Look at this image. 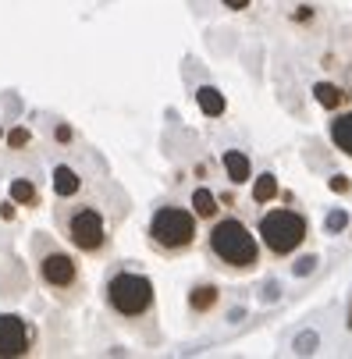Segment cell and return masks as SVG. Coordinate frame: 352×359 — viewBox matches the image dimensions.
Returning <instances> with one entry per match:
<instances>
[{
	"mask_svg": "<svg viewBox=\"0 0 352 359\" xmlns=\"http://www.w3.org/2000/svg\"><path fill=\"white\" fill-rule=\"evenodd\" d=\"M210 249L217 260H224L228 267H253L257 264V238L249 235V228L235 217L217 221L210 231Z\"/></svg>",
	"mask_w": 352,
	"mask_h": 359,
	"instance_id": "6da1fadb",
	"label": "cell"
},
{
	"mask_svg": "<svg viewBox=\"0 0 352 359\" xmlns=\"http://www.w3.org/2000/svg\"><path fill=\"white\" fill-rule=\"evenodd\" d=\"M107 302L111 310H118L121 317H142L154 306V285L142 274H114L107 285Z\"/></svg>",
	"mask_w": 352,
	"mask_h": 359,
	"instance_id": "7a4b0ae2",
	"label": "cell"
},
{
	"mask_svg": "<svg viewBox=\"0 0 352 359\" xmlns=\"http://www.w3.org/2000/svg\"><path fill=\"white\" fill-rule=\"evenodd\" d=\"M260 238H264V245H267L271 252L288 256V252H295L299 245H303V238H306V221L299 217V214H292V210L264 214V221H260Z\"/></svg>",
	"mask_w": 352,
	"mask_h": 359,
	"instance_id": "3957f363",
	"label": "cell"
},
{
	"mask_svg": "<svg viewBox=\"0 0 352 359\" xmlns=\"http://www.w3.org/2000/svg\"><path fill=\"white\" fill-rule=\"evenodd\" d=\"M149 235L161 249H185L196 238V217L189 210L178 207H164L154 214V224H149Z\"/></svg>",
	"mask_w": 352,
	"mask_h": 359,
	"instance_id": "277c9868",
	"label": "cell"
},
{
	"mask_svg": "<svg viewBox=\"0 0 352 359\" xmlns=\"http://www.w3.org/2000/svg\"><path fill=\"white\" fill-rule=\"evenodd\" d=\"M68 238H72L82 252H96L100 245H104V238H107L104 217H100L96 210H79V214H72V221H68Z\"/></svg>",
	"mask_w": 352,
	"mask_h": 359,
	"instance_id": "5b68a950",
	"label": "cell"
},
{
	"mask_svg": "<svg viewBox=\"0 0 352 359\" xmlns=\"http://www.w3.org/2000/svg\"><path fill=\"white\" fill-rule=\"evenodd\" d=\"M39 274H43V281L50 288H72L75 278H79V267H75L72 256H65V252H46L43 264H39Z\"/></svg>",
	"mask_w": 352,
	"mask_h": 359,
	"instance_id": "8992f818",
	"label": "cell"
},
{
	"mask_svg": "<svg viewBox=\"0 0 352 359\" xmlns=\"http://www.w3.org/2000/svg\"><path fill=\"white\" fill-rule=\"evenodd\" d=\"M29 352V327L15 313H0V355H25Z\"/></svg>",
	"mask_w": 352,
	"mask_h": 359,
	"instance_id": "52a82bcc",
	"label": "cell"
},
{
	"mask_svg": "<svg viewBox=\"0 0 352 359\" xmlns=\"http://www.w3.org/2000/svg\"><path fill=\"white\" fill-rule=\"evenodd\" d=\"M224 171H228V178L231 182H249V157L245 153H238V149H228L224 153Z\"/></svg>",
	"mask_w": 352,
	"mask_h": 359,
	"instance_id": "ba28073f",
	"label": "cell"
},
{
	"mask_svg": "<svg viewBox=\"0 0 352 359\" xmlns=\"http://www.w3.org/2000/svg\"><path fill=\"white\" fill-rule=\"evenodd\" d=\"M196 100H199V107H203V114H210V118H217V114H224V96L217 93V89H210V86H203L196 93Z\"/></svg>",
	"mask_w": 352,
	"mask_h": 359,
	"instance_id": "9c48e42d",
	"label": "cell"
},
{
	"mask_svg": "<svg viewBox=\"0 0 352 359\" xmlns=\"http://www.w3.org/2000/svg\"><path fill=\"white\" fill-rule=\"evenodd\" d=\"M79 185H82V182H79V175H75L72 168L61 164V168L54 171V192H57V196H75Z\"/></svg>",
	"mask_w": 352,
	"mask_h": 359,
	"instance_id": "30bf717a",
	"label": "cell"
},
{
	"mask_svg": "<svg viewBox=\"0 0 352 359\" xmlns=\"http://www.w3.org/2000/svg\"><path fill=\"white\" fill-rule=\"evenodd\" d=\"M214 302H217V288H214V285H199V288H192V295H189V306H192L196 313H207Z\"/></svg>",
	"mask_w": 352,
	"mask_h": 359,
	"instance_id": "8fae6325",
	"label": "cell"
},
{
	"mask_svg": "<svg viewBox=\"0 0 352 359\" xmlns=\"http://www.w3.org/2000/svg\"><path fill=\"white\" fill-rule=\"evenodd\" d=\"M331 139H334L338 149L352 153V114H345V118H338V121L331 125Z\"/></svg>",
	"mask_w": 352,
	"mask_h": 359,
	"instance_id": "7c38bea8",
	"label": "cell"
},
{
	"mask_svg": "<svg viewBox=\"0 0 352 359\" xmlns=\"http://www.w3.org/2000/svg\"><path fill=\"white\" fill-rule=\"evenodd\" d=\"M192 207H196V217H214L217 214V199L207 189H196L192 192Z\"/></svg>",
	"mask_w": 352,
	"mask_h": 359,
	"instance_id": "4fadbf2b",
	"label": "cell"
},
{
	"mask_svg": "<svg viewBox=\"0 0 352 359\" xmlns=\"http://www.w3.org/2000/svg\"><path fill=\"white\" fill-rule=\"evenodd\" d=\"M274 196H278V178H274V175H260L257 185H253V199H257V203H267V199H274Z\"/></svg>",
	"mask_w": 352,
	"mask_h": 359,
	"instance_id": "5bb4252c",
	"label": "cell"
},
{
	"mask_svg": "<svg viewBox=\"0 0 352 359\" xmlns=\"http://www.w3.org/2000/svg\"><path fill=\"white\" fill-rule=\"evenodd\" d=\"M313 93H317V100H320L324 107H338L341 100H345V93H341L338 86H327V82H320V86L313 89Z\"/></svg>",
	"mask_w": 352,
	"mask_h": 359,
	"instance_id": "9a60e30c",
	"label": "cell"
},
{
	"mask_svg": "<svg viewBox=\"0 0 352 359\" xmlns=\"http://www.w3.org/2000/svg\"><path fill=\"white\" fill-rule=\"evenodd\" d=\"M11 199H15V203H36L32 182H15V185H11Z\"/></svg>",
	"mask_w": 352,
	"mask_h": 359,
	"instance_id": "2e32d148",
	"label": "cell"
},
{
	"mask_svg": "<svg viewBox=\"0 0 352 359\" xmlns=\"http://www.w3.org/2000/svg\"><path fill=\"white\" fill-rule=\"evenodd\" d=\"M345 221H348V217H345L341 210H334V214L327 217V228H331V231H338V228H345Z\"/></svg>",
	"mask_w": 352,
	"mask_h": 359,
	"instance_id": "e0dca14e",
	"label": "cell"
},
{
	"mask_svg": "<svg viewBox=\"0 0 352 359\" xmlns=\"http://www.w3.org/2000/svg\"><path fill=\"white\" fill-rule=\"evenodd\" d=\"M25 142H29V132H25V128H15V132H11V146L18 149V146H25Z\"/></svg>",
	"mask_w": 352,
	"mask_h": 359,
	"instance_id": "ac0fdd59",
	"label": "cell"
},
{
	"mask_svg": "<svg viewBox=\"0 0 352 359\" xmlns=\"http://www.w3.org/2000/svg\"><path fill=\"white\" fill-rule=\"evenodd\" d=\"M331 189H334V192H348V178H341V175L331 178Z\"/></svg>",
	"mask_w": 352,
	"mask_h": 359,
	"instance_id": "d6986e66",
	"label": "cell"
},
{
	"mask_svg": "<svg viewBox=\"0 0 352 359\" xmlns=\"http://www.w3.org/2000/svg\"><path fill=\"white\" fill-rule=\"evenodd\" d=\"M228 8H235V11H242V8H249V0H224Z\"/></svg>",
	"mask_w": 352,
	"mask_h": 359,
	"instance_id": "ffe728a7",
	"label": "cell"
},
{
	"mask_svg": "<svg viewBox=\"0 0 352 359\" xmlns=\"http://www.w3.org/2000/svg\"><path fill=\"white\" fill-rule=\"evenodd\" d=\"M348 327H352V310H348Z\"/></svg>",
	"mask_w": 352,
	"mask_h": 359,
	"instance_id": "44dd1931",
	"label": "cell"
}]
</instances>
